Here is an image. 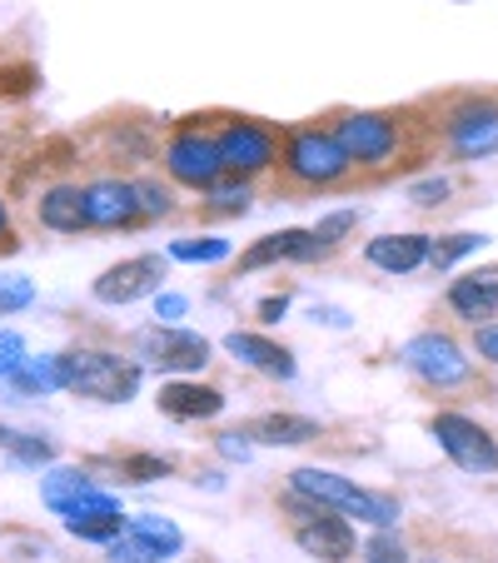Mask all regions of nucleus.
Returning <instances> with one entry per match:
<instances>
[{
  "label": "nucleus",
  "mask_w": 498,
  "mask_h": 563,
  "mask_svg": "<svg viewBox=\"0 0 498 563\" xmlns=\"http://www.w3.org/2000/svg\"><path fill=\"white\" fill-rule=\"evenodd\" d=\"M55 360H60V389L96 405H130L145 384V364L110 350H65Z\"/></svg>",
  "instance_id": "nucleus-1"
},
{
  "label": "nucleus",
  "mask_w": 498,
  "mask_h": 563,
  "mask_svg": "<svg viewBox=\"0 0 498 563\" xmlns=\"http://www.w3.org/2000/svg\"><path fill=\"white\" fill-rule=\"evenodd\" d=\"M289 489L305 494V499H314V504H324V509H334V514H344V519L374 523V529H394V523L403 519V509H399L394 494L359 489L354 478L334 474V468H314V464L295 468V474H289Z\"/></svg>",
  "instance_id": "nucleus-2"
},
{
  "label": "nucleus",
  "mask_w": 498,
  "mask_h": 563,
  "mask_svg": "<svg viewBox=\"0 0 498 563\" xmlns=\"http://www.w3.org/2000/svg\"><path fill=\"white\" fill-rule=\"evenodd\" d=\"M285 175L295 185H309V190H324V185H340L344 175L354 170L350 155L340 150L334 130H319V125H299L285 135Z\"/></svg>",
  "instance_id": "nucleus-3"
},
{
  "label": "nucleus",
  "mask_w": 498,
  "mask_h": 563,
  "mask_svg": "<svg viewBox=\"0 0 498 563\" xmlns=\"http://www.w3.org/2000/svg\"><path fill=\"white\" fill-rule=\"evenodd\" d=\"M334 140L350 155V165L379 170V165L394 159V150H399V120L384 115V110H350V115L334 120Z\"/></svg>",
  "instance_id": "nucleus-4"
},
{
  "label": "nucleus",
  "mask_w": 498,
  "mask_h": 563,
  "mask_svg": "<svg viewBox=\"0 0 498 563\" xmlns=\"http://www.w3.org/2000/svg\"><path fill=\"white\" fill-rule=\"evenodd\" d=\"M165 279H170V255H130L120 265H110L90 285V295H96V305L125 309V305H140V299H155Z\"/></svg>",
  "instance_id": "nucleus-5"
},
{
  "label": "nucleus",
  "mask_w": 498,
  "mask_h": 563,
  "mask_svg": "<svg viewBox=\"0 0 498 563\" xmlns=\"http://www.w3.org/2000/svg\"><path fill=\"white\" fill-rule=\"evenodd\" d=\"M429 434L439 439V449H444L464 474H498V439L488 434L478 419L444 409V415L429 419Z\"/></svg>",
  "instance_id": "nucleus-6"
},
{
  "label": "nucleus",
  "mask_w": 498,
  "mask_h": 563,
  "mask_svg": "<svg viewBox=\"0 0 498 563\" xmlns=\"http://www.w3.org/2000/svg\"><path fill=\"white\" fill-rule=\"evenodd\" d=\"M135 354L150 364V369L200 374L204 364H210V340L195 330H180V324H150V330L135 334Z\"/></svg>",
  "instance_id": "nucleus-7"
},
{
  "label": "nucleus",
  "mask_w": 498,
  "mask_h": 563,
  "mask_svg": "<svg viewBox=\"0 0 498 563\" xmlns=\"http://www.w3.org/2000/svg\"><path fill=\"white\" fill-rule=\"evenodd\" d=\"M165 175L175 185H190V190H204L224 175V159H220V140L200 125H185L170 135L165 145Z\"/></svg>",
  "instance_id": "nucleus-8"
},
{
  "label": "nucleus",
  "mask_w": 498,
  "mask_h": 563,
  "mask_svg": "<svg viewBox=\"0 0 498 563\" xmlns=\"http://www.w3.org/2000/svg\"><path fill=\"white\" fill-rule=\"evenodd\" d=\"M41 499L51 504L60 519H86V514H125L115 494H106L86 468H45L41 474Z\"/></svg>",
  "instance_id": "nucleus-9"
},
{
  "label": "nucleus",
  "mask_w": 498,
  "mask_h": 563,
  "mask_svg": "<svg viewBox=\"0 0 498 563\" xmlns=\"http://www.w3.org/2000/svg\"><path fill=\"white\" fill-rule=\"evenodd\" d=\"M220 159L230 175H244V180H255V175H265L269 165L279 159V140L269 125H259V120H224L220 125Z\"/></svg>",
  "instance_id": "nucleus-10"
},
{
  "label": "nucleus",
  "mask_w": 498,
  "mask_h": 563,
  "mask_svg": "<svg viewBox=\"0 0 498 563\" xmlns=\"http://www.w3.org/2000/svg\"><path fill=\"white\" fill-rule=\"evenodd\" d=\"M403 364H409L413 374L424 384H434V389H454V384H464L468 374H474V360H468L464 350H458V340H449V334H413L409 344H403L399 354Z\"/></svg>",
  "instance_id": "nucleus-11"
},
{
  "label": "nucleus",
  "mask_w": 498,
  "mask_h": 563,
  "mask_svg": "<svg viewBox=\"0 0 498 563\" xmlns=\"http://www.w3.org/2000/svg\"><path fill=\"white\" fill-rule=\"evenodd\" d=\"M135 220H140L135 180L100 175V180L86 185V230H130Z\"/></svg>",
  "instance_id": "nucleus-12"
},
{
  "label": "nucleus",
  "mask_w": 498,
  "mask_h": 563,
  "mask_svg": "<svg viewBox=\"0 0 498 563\" xmlns=\"http://www.w3.org/2000/svg\"><path fill=\"white\" fill-rule=\"evenodd\" d=\"M224 354H234L244 369L269 374V379H295L299 374L295 350L279 344V340H269V334H255V330H230L224 334Z\"/></svg>",
  "instance_id": "nucleus-13"
},
{
  "label": "nucleus",
  "mask_w": 498,
  "mask_h": 563,
  "mask_svg": "<svg viewBox=\"0 0 498 563\" xmlns=\"http://www.w3.org/2000/svg\"><path fill=\"white\" fill-rule=\"evenodd\" d=\"M155 405L165 419H180V424H200V419H214L224 415V394L214 389V384H200V379H170V384H159L155 394Z\"/></svg>",
  "instance_id": "nucleus-14"
},
{
  "label": "nucleus",
  "mask_w": 498,
  "mask_h": 563,
  "mask_svg": "<svg viewBox=\"0 0 498 563\" xmlns=\"http://www.w3.org/2000/svg\"><path fill=\"white\" fill-rule=\"evenodd\" d=\"M295 543L319 563H344V559H354V543L359 539H354V523L344 514L324 509L319 519L295 523Z\"/></svg>",
  "instance_id": "nucleus-15"
},
{
  "label": "nucleus",
  "mask_w": 498,
  "mask_h": 563,
  "mask_svg": "<svg viewBox=\"0 0 498 563\" xmlns=\"http://www.w3.org/2000/svg\"><path fill=\"white\" fill-rule=\"evenodd\" d=\"M324 250H319V240L309 230H279V234H265V240H255V245L244 250L234 265H240V275H255V269H269V265H285V260H319Z\"/></svg>",
  "instance_id": "nucleus-16"
},
{
  "label": "nucleus",
  "mask_w": 498,
  "mask_h": 563,
  "mask_svg": "<svg viewBox=\"0 0 498 563\" xmlns=\"http://www.w3.org/2000/svg\"><path fill=\"white\" fill-rule=\"evenodd\" d=\"M449 140H454V150L464 159L498 150V106H488V100L458 106L454 115H449Z\"/></svg>",
  "instance_id": "nucleus-17"
},
{
  "label": "nucleus",
  "mask_w": 498,
  "mask_h": 563,
  "mask_svg": "<svg viewBox=\"0 0 498 563\" xmlns=\"http://www.w3.org/2000/svg\"><path fill=\"white\" fill-rule=\"evenodd\" d=\"M449 309H454L458 319H468V324L494 319V309H498V265L458 275L454 285H449Z\"/></svg>",
  "instance_id": "nucleus-18"
},
{
  "label": "nucleus",
  "mask_w": 498,
  "mask_h": 563,
  "mask_svg": "<svg viewBox=\"0 0 498 563\" xmlns=\"http://www.w3.org/2000/svg\"><path fill=\"white\" fill-rule=\"evenodd\" d=\"M35 220H41L51 234H80L86 230V185L60 180V185H51V190H41Z\"/></svg>",
  "instance_id": "nucleus-19"
},
{
  "label": "nucleus",
  "mask_w": 498,
  "mask_h": 563,
  "mask_svg": "<svg viewBox=\"0 0 498 563\" xmlns=\"http://www.w3.org/2000/svg\"><path fill=\"white\" fill-rule=\"evenodd\" d=\"M364 260L384 275H413L419 265H429V234H379L364 245Z\"/></svg>",
  "instance_id": "nucleus-20"
},
{
  "label": "nucleus",
  "mask_w": 498,
  "mask_h": 563,
  "mask_svg": "<svg viewBox=\"0 0 498 563\" xmlns=\"http://www.w3.org/2000/svg\"><path fill=\"white\" fill-rule=\"evenodd\" d=\"M250 439H255V444H275V449L314 444V439H319V419H305V415H259L255 424H250Z\"/></svg>",
  "instance_id": "nucleus-21"
},
{
  "label": "nucleus",
  "mask_w": 498,
  "mask_h": 563,
  "mask_svg": "<svg viewBox=\"0 0 498 563\" xmlns=\"http://www.w3.org/2000/svg\"><path fill=\"white\" fill-rule=\"evenodd\" d=\"M204 210L210 214H244L250 205H255V185L244 180V175H230L224 170L214 185H204Z\"/></svg>",
  "instance_id": "nucleus-22"
},
{
  "label": "nucleus",
  "mask_w": 498,
  "mask_h": 563,
  "mask_svg": "<svg viewBox=\"0 0 498 563\" xmlns=\"http://www.w3.org/2000/svg\"><path fill=\"white\" fill-rule=\"evenodd\" d=\"M5 384L21 394H55L60 389V360L55 354H25V364Z\"/></svg>",
  "instance_id": "nucleus-23"
},
{
  "label": "nucleus",
  "mask_w": 498,
  "mask_h": 563,
  "mask_svg": "<svg viewBox=\"0 0 498 563\" xmlns=\"http://www.w3.org/2000/svg\"><path fill=\"white\" fill-rule=\"evenodd\" d=\"M125 529L140 533V539H145L159 559H175V553L185 549V533L175 529L170 519H159V514H135V519H125Z\"/></svg>",
  "instance_id": "nucleus-24"
},
{
  "label": "nucleus",
  "mask_w": 498,
  "mask_h": 563,
  "mask_svg": "<svg viewBox=\"0 0 498 563\" xmlns=\"http://www.w3.org/2000/svg\"><path fill=\"white\" fill-rule=\"evenodd\" d=\"M0 449H5L15 464H25V468L55 464V444H51V439L25 434V429H11V424H0Z\"/></svg>",
  "instance_id": "nucleus-25"
},
{
  "label": "nucleus",
  "mask_w": 498,
  "mask_h": 563,
  "mask_svg": "<svg viewBox=\"0 0 498 563\" xmlns=\"http://www.w3.org/2000/svg\"><path fill=\"white\" fill-rule=\"evenodd\" d=\"M230 255H234V245L224 234H190V240H175L170 245V260H185V265H220Z\"/></svg>",
  "instance_id": "nucleus-26"
},
{
  "label": "nucleus",
  "mask_w": 498,
  "mask_h": 563,
  "mask_svg": "<svg viewBox=\"0 0 498 563\" xmlns=\"http://www.w3.org/2000/svg\"><path fill=\"white\" fill-rule=\"evenodd\" d=\"M120 529H125V514H86V519H65V533H75L80 543H100V549H106Z\"/></svg>",
  "instance_id": "nucleus-27"
},
{
  "label": "nucleus",
  "mask_w": 498,
  "mask_h": 563,
  "mask_svg": "<svg viewBox=\"0 0 498 563\" xmlns=\"http://www.w3.org/2000/svg\"><path fill=\"white\" fill-rule=\"evenodd\" d=\"M478 245H488V234H449V240H429V265L449 269V265H458L464 255H474Z\"/></svg>",
  "instance_id": "nucleus-28"
},
{
  "label": "nucleus",
  "mask_w": 498,
  "mask_h": 563,
  "mask_svg": "<svg viewBox=\"0 0 498 563\" xmlns=\"http://www.w3.org/2000/svg\"><path fill=\"white\" fill-rule=\"evenodd\" d=\"M354 224H359V210H334V214H324V220H319L309 234H314V240H319V250H324V255H329V250H340L344 240H350V234H354Z\"/></svg>",
  "instance_id": "nucleus-29"
},
{
  "label": "nucleus",
  "mask_w": 498,
  "mask_h": 563,
  "mask_svg": "<svg viewBox=\"0 0 498 563\" xmlns=\"http://www.w3.org/2000/svg\"><path fill=\"white\" fill-rule=\"evenodd\" d=\"M135 195H140V220H170L175 214V190L159 180H135Z\"/></svg>",
  "instance_id": "nucleus-30"
},
{
  "label": "nucleus",
  "mask_w": 498,
  "mask_h": 563,
  "mask_svg": "<svg viewBox=\"0 0 498 563\" xmlns=\"http://www.w3.org/2000/svg\"><path fill=\"white\" fill-rule=\"evenodd\" d=\"M120 474H125L130 484H155V478H170L175 464L165 454H125L120 459Z\"/></svg>",
  "instance_id": "nucleus-31"
},
{
  "label": "nucleus",
  "mask_w": 498,
  "mask_h": 563,
  "mask_svg": "<svg viewBox=\"0 0 498 563\" xmlns=\"http://www.w3.org/2000/svg\"><path fill=\"white\" fill-rule=\"evenodd\" d=\"M364 563H409V549L394 529H374L369 543H364Z\"/></svg>",
  "instance_id": "nucleus-32"
},
{
  "label": "nucleus",
  "mask_w": 498,
  "mask_h": 563,
  "mask_svg": "<svg viewBox=\"0 0 498 563\" xmlns=\"http://www.w3.org/2000/svg\"><path fill=\"white\" fill-rule=\"evenodd\" d=\"M35 305V285L25 275H0V314H21Z\"/></svg>",
  "instance_id": "nucleus-33"
},
{
  "label": "nucleus",
  "mask_w": 498,
  "mask_h": 563,
  "mask_svg": "<svg viewBox=\"0 0 498 563\" xmlns=\"http://www.w3.org/2000/svg\"><path fill=\"white\" fill-rule=\"evenodd\" d=\"M25 354H31V350H25L21 334H15V330H0V384H5L15 369H21Z\"/></svg>",
  "instance_id": "nucleus-34"
},
{
  "label": "nucleus",
  "mask_w": 498,
  "mask_h": 563,
  "mask_svg": "<svg viewBox=\"0 0 498 563\" xmlns=\"http://www.w3.org/2000/svg\"><path fill=\"white\" fill-rule=\"evenodd\" d=\"M474 354L488 364H498V319H484V324H474Z\"/></svg>",
  "instance_id": "nucleus-35"
},
{
  "label": "nucleus",
  "mask_w": 498,
  "mask_h": 563,
  "mask_svg": "<svg viewBox=\"0 0 498 563\" xmlns=\"http://www.w3.org/2000/svg\"><path fill=\"white\" fill-rule=\"evenodd\" d=\"M185 314H190V299H185V295H165V289H159V295H155V319H159V324H175V319H185Z\"/></svg>",
  "instance_id": "nucleus-36"
},
{
  "label": "nucleus",
  "mask_w": 498,
  "mask_h": 563,
  "mask_svg": "<svg viewBox=\"0 0 498 563\" xmlns=\"http://www.w3.org/2000/svg\"><path fill=\"white\" fill-rule=\"evenodd\" d=\"M250 449H255V439H250V429H230V434H220V454L224 459H250Z\"/></svg>",
  "instance_id": "nucleus-37"
},
{
  "label": "nucleus",
  "mask_w": 498,
  "mask_h": 563,
  "mask_svg": "<svg viewBox=\"0 0 498 563\" xmlns=\"http://www.w3.org/2000/svg\"><path fill=\"white\" fill-rule=\"evenodd\" d=\"M444 195H449V180H419V185L409 190V200H413V205H424V210H429V205H439Z\"/></svg>",
  "instance_id": "nucleus-38"
},
{
  "label": "nucleus",
  "mask_w": 498,
  "mask_h": 563,
  "mask_svg": "<svg viewBox=\"0 0 498 563\" xmlns=\"http://www.w3.org/2000/svg\"><path fill=\"white\" fill-rule=\"evenodd\" d=\"M289 314V295H269V299H259V319L265 324H275V319H285Z\"/></svg>",
  "instance_id": "nucleus-39"
},
{
  "label": "nucleus",
  "mask_w": 498,
  "mask_h": 563,
  "mask_svg": "<svg viewBox=\"0 0 498 563\" xmlns=\"http://www.w3.org/2000/svg\"><path fill=\"white\" fill-rule=\"evenodd\" d=\"M0 80H5V90H11V96H21V90H31V70H25V65H21V70H5V75H0Z\"/></svg>",
  "instance_id": "nucleus-40"
},
{
  "label": "nucleus",
  "mask_w": 498,
  "mask_h": 563,
  "mask_svg": "<svg viewBox=\"0 0 498 563\" xmlns=\"http://www.w3.org/2000/svg\"><path fill=\"white\" fill-rule=\"evenodd\" d=\"M0 250H15V234H11V210L0 200Z\"/></svg>",
  "instance_id": "nucleus-41"
}]
</instances>
